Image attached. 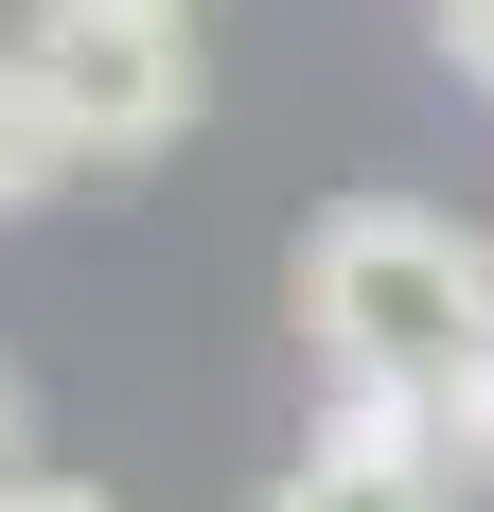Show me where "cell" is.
<instances>
[{
  "label": "cell",
  "instance_id": "52a82bcc",
  "mask_svg": "<svg viewBox=\"0 0 494 512\" xmlns=\"http://www.w3.org/2000/svg\"><path fill=\"white\" fill-rule=\"evenodd\" d=\"M0 512H124V495H106V477H53V460H36V477H0Z\"/></svg>",
  "mask_w": 494,
  "mask_h": 512
},
{
  "label": "cell",
  "instance_id": "5b68a950",
  "mask_svg": "<svg viewBox=\"0 0 494 512\" xmlns=\"http://www.w3.org/2000/svg\"><path fill=\"white\" fill-rule=\"evenodd\" d=\"M424 424H442V477H459V495H494V336L424 389Z\"/></svg>",
  "mask_w": 494,
  "mask_h": 512
},
{
  "label": "cell",
  "instance_id": "8992f818",
  "mask_svg": "<svg viewBox=\"0 0 494 512\" xmlns=\"http://www.w3.org/2000/svg\"><path fill=\"white\" fill-rule=\"evenodd\" d=\"M424 18H442V71L494 106V0H424Z\"/></svg>",
  "mask_w": 494,
  "mask_h": 512
},
{
  "label": "cell",
  "instance_id": "6da1fadb",
  "mask_svg": "<svg viewBox=\"0 0 494 512\" xmlns=\"http://www.w3.org/2000/svg\"><path fill=\"white\" fill-rule=\"evenodd\" d=\"M494 336V230H459V212L424 195H353L300 230V354H318V389H442L459 354Z\"/></svg>",
  "mask_w": 494,
  "mask_h": 512
},
{
  "label": "cell",
  "instance_id": "7a4b0ae2",
  "mask_svg": "<svg viewBox=\"0 0 494 512\" xmlns=\"http://www.w3.org/2000/svg\"><path fill=\"white\" fill-rule=\"evenodd\" d=\"M18 71H36L53 142L89 159V177H124V159H177L195 142V18H159V0H36V36H18Z\"/></svg>",
  "mask_w": 494,
  "mask_h": 512
},
{
  "label": "cell",
  "instance_id": "277c9868",
  "mask_svg": "<svg viewBox=\"0 0 494 512\" xmlns=\"http://www.w3.org/2000/svg\"><path fill=\"white\" fill-rule=\"evenodd\" d=\"M53 177H89V159L53 142V106H36V71H18V53H0V230H18V212H36Z\"/></svg>",
  "mask_w": 494,
  "mask_h": 512
},
{
  "label": "cell",
  "instance_id": "ba28073f",
  "mask_svg": "<svg viewBox=\"0 0 494 512\" xmlns=\"http://www.w3.org/2000/svg\"><path fill=\"white\" fill-rule=\"evenodd\" d=\"M0 477H36V389L0 371Z\"/></svg>",
  "mask_w": 494,
  "mask_h": 512
},
{
  "label": "cell",
  "instance_id": "9c48e42d",
  "mask_svg": "<svg viewBox=\"0 0 494 512\" xmlns=\"http://www.w3.org/2000/svg\"><path fill=\"white\" fill-rule=\"evenodd\" d=\"M159 18H195V0H159Z\"/></svg>",
  "mask_w": 494,
  "mask_h": 512
},
{
  "label": "cell",
  "instance_id": "3957f363",
  "mask_svg": "<svg viewBox=\"0 0 494 512\" xmlns=\"http://www.w3.org/2000/svg\"><path fill=\"white\" fill-rule=\"evenodd\" d=\"M265 512H459L442 424L406 407V389H318V442H300V477Z\"/></svg>",
  "mask_w": 494,
  "mask_h": 512
}]
</instances>
